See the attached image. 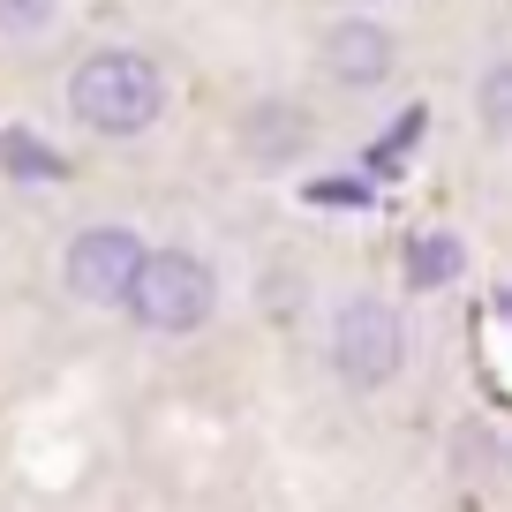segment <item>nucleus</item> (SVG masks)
I'll list each match as a JSON object with an SVG mask.
<instances>
[{
  "instance_id": "9",
  "label": "nucleus",
  "mask_w": 512,
  "mask_h": 512,
  "mask_svg": "<svg viewBox=\"0 0 512 512\" xmlns=\"http://www.w3.org/2000/svg\"><path fill=\"white\" fill-rule=\"evenodd\" d=\"M8 166H16V174H31V181H46V174H61V159H53L46 144H31V136H8Z\"/></svg>"
},
{
  "instance_id": "6",
  "label": "nucleus",
  "mask_w": 512,
  "mask_h": 512,
  "mask_svg": "<svg viewBox=\"0 0 512 512\" xmlns=\"http://www.w3.org/2000/svg\"><path fill=\"white\" fill-rule=\"evenodd\" d=\"M452 272H460V241H452V234H415V241H407V279H415V294L445 287Z\"/></svg>"
},
{
  "instance_id": "2",
  "label": "nucleus",
  "mask_w": 512,
  "mask_h": 512,
  "mask_svg": "<svg viewBox=\"0 0 512 512\" xmlns=\"http://www.w3.org/2000/svg\"><path fill=\"white\" fill-rule=\"evenodd\" d=\"M219 309V279L196 249H151L144 272H136V294H128V317L144 324V332H196V324Z\"/></svg>"
},
{
  "instance_id": "1",
  "label": "nucleus",
  "mask_w": 512,
  "mask_h": 512,
  "mask_svg": "<svg viewBox=\"0 0 512 512\" xmlns=\"http://www.w3.org/2000/svg\"><path fill=\"white\" fill-rule=\"evenodd\" d=\"M68 113H76L91 136H144L166 113V76L151 53L136 46H98L76 61L68 76Z\"/></svg>"
},
{
  "instance_id": "3",
  "label": "nucleus",
  "mask_w": 512,
  "mask_h": 512,
  "mask_svg": "<svg viewBox=\"0 0 512 512\" xmlns=\"http://www.w3.org/2000/svg\"><path fill=\"white\" fill-rule=\"evenodd\" d=\"M144 234L136 226H83L76 241H68V256H61V272H68V294L76 302H121L128 309V294H136V272H144Z\"/></svg>"
},
{
  "instance_id": "8",
  "label": "nucleus",
  "mask_w": 512,
  "mask_h": 512,
  "mask_svg": "<svg viewBox=\"0 0 512 512\" xmlns=\"http://www.w3.org/2000/svg\"><path fill=\"white\" fill-rule=\"evenodd\" d=\"M61 16V0H0V38H38Z\"/></svg>"
},
{
  "instance_id": "5",
  "label": "nucleus",
  "mask_w": 512,
  "mask_h": 512,
  "mask_svg": "<svg viewBox=\"0 0 512 512\" xmlns=\"http://www.w3.org/2000/svg\"><path fill=\"white\" fill-rule=\"evenodd\" d=\"M392 68H400V38L384 31V23L347 16V23L324 31V76H332V83H347V91H377Z\"/></svg>"
},
{
  "instance_id": "7",
  "label": "nucleus",
  "mask_w": 512,
  "mask_h": 512,
  "mask_svg": "<svg viewBox=\"0 0 512 512\" xmlns=\"http://www.w3.org/2000/svg\"><path fill=\"white\" fill-rule=\"evenodd\" d=\"M475 106H482V121L497 128V136H512V61H497L490 76H482V91H475Z\"/></svg>"
},
{
  "instance_id": "10",
  "label": "nucleus",
  "mask_w": 512,
  "mask_h": 512,
  "mask_svg": "<svg viewBox=\"0 0 512 512\" xmlns=\"http://www.w3.org/2000/svg\"><path fill=\"white\" fill-rule=\"evenodd\" d=\"M505 317H512V287H505Z\"/></svg>"
},
{
  "instance_id": "4",
  "label": "nucleus",
  "mask_w": 512,
  "mask_h": 512,
  "mask_svg": "<svg viewBox=\"0 0 512 512\" xmlns=\"http://www.w3.org/2000/svg\"><path fill=\"white\" fill-rule=\"evenodd\" d=\"M407 362V332L400 317L384 302H347L332 317V369L354 384V392H369V384H392Z\"/></svg>"
}]
</instances>
